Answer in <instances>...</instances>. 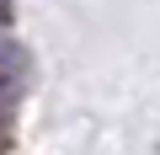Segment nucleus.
Returning a JSON list of instances; mask_svg holds the SVG:
<instances>
[{"instance_id": "nucleus-1", "label": "nucleus", "mask_w": 160, "mask_h": 155, "mask_svg": "<svg viewBox=\"0 0 160 155\" xmlns=\"http://www.w3.org/2000/svg\"><path fill=\"white\" fill-rule=\"evenodd\" d=\"M22 70H27V54H22L11 38H0V91L16 86V80H22Z\"/></svg>"}, {"instance_id": "nucleus-2", "label": "nucleus", "mask_w": 160, "mask_h": 155, "mask_svg": "<svg viewBox=\"0 0 160 155\" xmlns=\"http://www.w3.org/2000/svg\"><path fill=\"white\" fill-rule=\"evenodd\" d=\"M6 16H11V0H0V27H6Z\"/></svg>"}]
</instances>
